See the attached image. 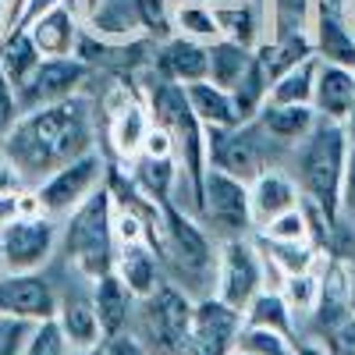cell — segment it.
I'll list each match as a JSON object with an SVG mask.
<instances>
[{"label":"cell","instance_id":"obj_1","mask_svg":"<svg viewBox=\"0 0 355 355\" xmlns=\"http://www.w3.org/2000/svg\"><path fill=\"white\" fill-rule=\"evenodd\" d=\"M93 150V103L82 93L21 114L4 135V153L21 167L25 178H40V182Z\"/></svg>","mask_w":355,"mask_h":355},{"label":"cell","instance_id":"obj_2","mask_svg":"<svg viewBox=\"0 0 355 355\" xmlns=\"http://www.w3.org/2000/svg\"><path fill=\"white\" fill-rule=\"evenodd\" d=\"M348 128L334 121H316V128L295 146L291 178L299 182L302 202L320 214L327 227H338L341 214V178H345V157H348Z\"/></svg>","mask_w":355,"mask_h":355},{"label":"cell","instance_id":"obj_3","mask_svg":"<svg viewBox=\"0 0 355 355\" xmlns=\"http://www.w3.org/2000/svg\"><path fill=\"white\" fill-rule=\"evenodd\" d=\"M64 252L75 263V270L96 281L114 270L117 259V234H114V199L103 189H96L78 210L68 217L64 227Z\"/></svg>","mask_w":355,"mask_h":355},{"label":"cell","instance_id":"obj_4","mask_svg":"<svg viewBox=\"0 0 355 355\" xmlns=\"http://www.w3.org/2000/svg\"><path fill=\"white\" fill-rule=\"evenodd\" d=\"M192 309L196 302L182 288L171 281H160L150 295H142L135 302V323H139L135 338L150 348V355H182Z\"/></svg>","mask_w":355,"mask_h":355},{"label":"cell","instance_id":"obj_5","mask_svg":"<svg viewBox=\"0 0 355 355\" xmlns=\"http://www.w3.org/2000/svg\"><path fill=\"white\" fill-rule=\"evenodd\" d=\"M266 288V263L256 242L249 239H224L217 249V266H214V295L245 313V306Z\"/></svg>","mask_w":355,"mask_h":355},{"label":"cell","instance_id":"obj_6","mask_svg":"<svg viewBox=\"0 0 355 355\" xmlns=\"http://www.w3.org/2000/svg\"><path fill=\"white\" fill-rule=\"evenodd\" d=\"M57 239H61V227L53 217L11 214L8 220H0V266L11 274H36L53 256Z\"/></svg>","mask_w":355,"mask_h":355},{"label":"cell","instance_id":"obj_7","mask_svg":"<svg viewBox=\"0 0 355 355\" xmlns=\"http://www.w3.org/2000/svg\"><path fill=\"white\" fill-rule=\"evenodd\" d=\"M107 182V160L93 150L64 167H57L50 178L36 185V199H40V210L46 217H71L78 206L93 196L96 189H103Z\"/></svg>","mask_w":355,"mask_h":355},{"label":"cell","instance_id":"obj_8","mask_svg":"<svg viewBox=\"0 0 355 355\" xmlns=\"http://www.w3.org/2000/svg\"><path fill=\"white\" fill-rule=\"evenodd\" d=\"M199 220L210 224L214 231H220L224 239H245L256 227L252 220V199H249V185L231 178L217 167L206 171L202 182V202H199Z\"/></svg>","mask_w":355,"mask_h":355},{"label":"cell","instance_id":"obj_9","mask_svg":"<svg viewBox=\"0 0 355 355\" xmlns=\"http://www.w3.org/2000/svg\"><path fill=\"white\" fill-rule=\"evenodd\" d=\"M171 256L185 274H210L217 266V252L206 239V227L199 224L196 214L182 210L174 199L164 202V224H160V249Z\"/></svg>","mask_w":355,"mask_h":355},{"label":"cell","instance_id":"obj_10","mask_svg":"<svg viewBox=\"0 0 355 355\" xmlns=\"http://www.w3.org/2000/svg\"><path fill=\"white\" fill-rule=\"evenodd\" d=\"M206 160H210V167L239 178L245 185L270 167L252 121L239 128H206Z\"/></svg>","mask_w":355,"mask_h":355},{"label":"cell","instance_id":"obj_11","mask_svg":"<svg viewBox=\"0 0 355 355\" xmlns=\"http://www.w3.org/2000/svg\"><path fill=\"white\" fill-rule=\"evenodd\" d=\"M239 331H242V313L224 306L217 295H206L192 309L182 355H234Z\"/></svg>","mask_w":355,"mask_h":355},{"label":"cell","instance_id":"obj_12","mask_svg":"<svg viewBox=\"0 0 355 355\" xmlns=\"http://www.w3.org/2000/svg\"><path fill=\"white\" fill-rule=\"evenodd\" d=\"M89 71L93 68L85 61H78V57H50V61H40V68L15 89L21 114L61 103L68 96H78V85L89 78Z\"/></svg>","mask_w":355,"mask_h":355},{"label":"cell","instance_id":"obj_13","mask_svg":"<svg viewBox=\"0 0 355 355\" xmlns=\"http://www.w3.org/2000/svg\"><path fill=\"white\" fill-rule=\"evenodd\" d=\"M0 313L21 316V320H53L57 316V299L53 288L40 274H0Z\"/></svg>","mask_w":355,"mask_h":355},{"label":"cell","instance_id":"obj_14","mask_svg":"<svg viewBox=\"0 0 355 355\" xmlns=\"http://www.w3.org/2000/svg\"><path fill=\"white\" fill-rule=\"evenodd\" d=\"M313 110L323 121H334V125L348 128L352 114H355V68L320 61L316 64V89H313Z\"/></svg>","mask_w":355,"mask_h":355},{"label":"cell","instance_id":"obj_15","mask_svg":"<svg viewBox=\"0 0 355 355\" xmlns=\"http://www.w3.org/2000/svg\"><path fill=\"white\" fill-rule=\"evenodd\" d=\"M249 199H252V220L256 227L270 224L274 217L302 206V192H299V182L291 178V171H281V167H266L259 178L249 182Z\"/></svg>","mask_w":355,"mask_h":355},{"label":"cell","instance_id":"obj_16","mask_svg":"<svg viewBox=\"0 0 355 355\" xmlns=\"http://www.w3.org/2000/svg\"><path fill=\"white\" fill-rule=\"evenodd\" d=\"M309 316L316 320L320 338L331 327H338L341 320L352 316V270H348V259L334 256L320 270V299H316V309Z\"/></svg>","mask_w":355,"mask_h":355},{"label":"cell","instance_id":"obj_17","mask_svg":"<svg viewBox=\"0 0 355 355\" xmlns=\"http://www.w3.org/2000/svg\"><path fill=\"white\" fill-rule=\"evenodd\" d=\"M157 71L174 85H192L210 78V46L185 36H171L157 46Z\"/></svg>","mask_w":355,"mask_h":355},{"label":"cell","instance_id":"obj_18","mask_svg":"<svg viewBox=\"0 0 355 355\" xmlns=\"http://www.w3.org/2000/svg\"><path fill=\"white\" fill-rule=\"evenodd\" d=\"M25 33L33 36L43 61H50V57H75L78 40H82V21H78L75 8L57 4L53 11L40 15L33 25H25Z\"/></svg>","mask_w":355,"mask_h":355},{"label":"cell","instance_id":"obj_19","mask_svg":"<svg viewBox=\"0 0 355 355\" xmlns=\"http://www.w3.org/2000/svg\"><path fill=\"white\" fill-rule=\"evenodd\" d=\"M135 295L132 288L117 277L114 270L93 281V309L100 316V327H103V341L114 334H125L128 323L135 320Z\"/></svg>","mask_w":355,"mask_h":355},{"label":"cell","instance_id":"obj_20","mask_svg":"<svg viewBox=\"0 0 355 355\" xmlns=\"http://www.w3.org/2000/svg\"><path fill=\"white\" fill-rule=\"evenodd\" d=\"M309 36H313V50H316L320 61L355 68V33L327 4H320V0H316V11H313Z\"/></svg>","mask_w":355,"mask_h":355},{"label":"cell","instance_id":"obj_21","mask_svg":"<svg viewBox=\"0 0 355 355\" xmlns=\"http://www.w3.org/2000/svg\"><path fill=\"white\" fill-rule=\"evenodd\" d=\"M107 121H110L107 135H110L114 153L132 164V160L142 153V146H146V139H150V132H153V114H150V107H146L142 100H132L125 110L110 114Z\"/></svg>","mask_w":355,"mask_h":355},{"label":"cell","instance_id":"obj_22","mask_svg":"<svg viewBox=\"0 0 355 355\" xmlns=\"http://www.w3.org/2000/svg\"><path fill=\"white\" fill-rule=\"evenodd\" d=\"M320 121V114L313 107H284V103H266L256 114V128L284 146H299Z\"/></svg>","mask_w":355,"mask_h":355},{"label":"cell","instance_id":"obj_23","mask_svg":"<svg viewBox=\"0 0 355 355\" xmlns=\"http://www.w3.org/2000/svg\"><path fill=\"white\" fill-rule=\"evenodd\" d=\"M114 274L121 277L135 299L150 295L164 277H160V252L150 242H135V245H117V259H114Z\"/></svg>","mask_w":355,"mask_h":355},{"label":"cell","instance_id":"obj_24","mask_svg":"<svg viewBox=\"0 0 355 355\" xmlns=\"http://www.w3.org/2000/svg\"><path fill=\"white\" fill-rule=\"evenodd\" d=\"M185 96H189V107L199 117L202 128H239L242 125L239 107H234V96L227 93V89L214 85L210 78L185 85Z\"/></svg>","mask_w":355,"mask_h":355},{"label":"cell","instance_id":"obj_25","mask_svg":"<svg viewBox=\"0 0 355 355\" xmlns=\"http://www.w3.org/2000/svg\"><path fill=\"white\" fill-rule=\"evenodd\" d=\"M57 327H61V338L64 345L78 355V352H93L103 345V327H100V316L93 309V302H64V306H57Z\"/></svg>","mask_w":355,"mask_h":355},{"label":"cell","instance_id":"obj_26","mask_svg":"<svg viewBox=\"0 0 355 355\" xmlns=\"http://www.w3.org/2000/svg\"><path fill=\"white\" fill-rule=\"evenodd\" d=\"M252 61H256L252 46L234 43V40H217V43H210V82L231 93V89L245 78Z\"/></svg>","mask_w":355,"mask_h":355},{"label":"cell","instance_id":"obj_27","mask_svg":"<svg viewBox=\"0 0 355 355\" xmlns=\"http://www.w3.org/2000/svg\"><path fill=\"white\" fill-rule=\"evenodd\" d=\"M40 61H43V53L36 50L33 36H28L25 28H15V33L0 36V71L8 75V82L15 89L40 68Z\"/></svg>","mask_w":355,"mask_h":355},{"label":"cell","instance_id":"obj_28","mask_svg":"<svg viewBox=\"0 0 355 355\" xmlns=\"http://www.w3.org/2000/svg\"><path fill=\"white\" fill-rule=\"evenodd\" d=\"M132 182L157 202H171L178 189V160L174 157H135Z\"/></svg>","mask_w":355,"mask_h":355},{"label":"cell","instance_id":"obj_29","mask_svg":"<svg viewBox=\"0 0 355 355\" xmlns=\"http://www.w3.org/2000/svg\"><path fill=\"white\" fill-rule=\"evenodd\" d=\"M242 323L245 327H266V331H281V334L295 338V313H291L288 299L281 291H274V288H263L256 299L245 306Z\"/></svg>","mask_w":355,"mask_h":355},{"label":"cell","instance_id":"obj_30","mask_svg":"<svg viewBox=\"0 0 355 355\" xmlns=\"http://www.w3.org/2000/svg\"><path fill=\"white\" fill-rule=\"evenodd\" d=\"M316 57L288 68L270 82V96L266 103H284V107H313V89H316Z\"/></svg>","mask_w":355,"mask_h":355},{"label":"cell","instance_id":"obj_31","mask_svg":"<svg viewBox=\"0 0 355 355\" xmlns=\"http://www.w3.org/2000/svg\"><path fill=\"white\" fill-rule=\"evenodd\" d=\"M217 21H220V36L224 40H234V43H245V46H259L266 36H263V11L256 4H249V0H242V4H231V8H220L217 11Z\"/></svg>","mask_w":355,"mask_h":355},{"label":"cell","instance_id":"obj_32","mask_svg":"<svg viewBox=\"0 0 355 355\" xmlns=\"http://www.w3.org/2000/svg\"><path fill=\"white\" fill-rule=\"evenodd\" d=\"M259 252L266 266H277L281 281L288 274H302V270H316V245L313 242H270L259 239Z\"/></svg>","mask_w":355,"mask_h":355},{"label":"cell","instance_id":"obj_33","mask_svg":"<svg viewBox=\"0 0 355 355\" xmlns=\"http://www.w3.org/2000/svg\"><path fill=\"white\" fill-rule=\"evenodd\" d=\"M174 36L196 40V43H202V46L224 40V36H220L217 11L206 8V4H174Z\"/></svg>","mask_w":355,"mask_h":355},{"label":"cell","instance_id":"obj_34","mask_svg":"<svg viewBox=\"0 0 355 355\" xmlns=\"http://www.w3.org/2000/svg\"><path fill=\"white\" fill-rule=\"evenodd\" d=\"M313 11H316V0H266L263 18L266 28H274V36H291V33H309Z\"/></svg>","mask_w":355,"mask_h":355},{"label":"cell","instance_id":"obj_35","mask_svg":"<svg viewBox=\"0 0 355 355\" xmlns=\"http://www.w3.org/2000/svg\"><path fill=\"white\" fill-rule=\"evenodd\" d=\"M234 352L239 355H295L299 352V341L291 334L281 331H266V327H245L239 331V341H234Z\"/></svg>","mask_w":355,"mask_h":355},{"label":"cell","instance_id":"obj_36","mask_svg":"<svg viewBox=\"0 0 355 355\" xmlns=\"http://www.w3.org/2000/svg\"><path fill=\"white\" fill-rule=\"evenodd\" d=\"M313 217L316 210H309V206H295V210L274 217L270 224L259 227V239H270V242H309L313 234Z\"/></svg>","mask_w":355,"mask_h":355},{"label":"cell","instance_id":"obj_37","mask_svg":"<svg viewBox=\"0 0 355 355\" xmlns=\"http://www.w3.org/2000/svg\"><path fill=\"white\" fill-rule=\"evenodd\" d=\"M135 11L146 40L164 43L174 36V0H135Z\"/></svg>","mask_w":355,"mask_h":355},{"label":"cell","instance_id":"obj_38","mask_svg":"<svg viewBox=\"0 0 355 355\" xmlns=\"http://www.w3.org/2000/svg\"><path fill=\"white\" fill-rule=\"evenodd\" d=\"M281 295L288 299L291 313H313L316 309V299H320V274L316 270L288 274L281 281Z\"/></svg>","mask_w":355,"mask_h":355},{"label":"cell","instance_id":"obj_39","mask_svg":"<svg viewBox=\"0 0 355 355\" xmlns=\"http://www.w3.org/2000/svg\"><path fill=\"white\" fill-rule=\"evenodd\" d=\"M36 327H40L36 320H21V316L0 313V355H21L28 338L36 334Z\"/></svg>","mask_w":355,"mask_h":355},{"label":"cell","instance_id":"obj_40","mask_svg":"<svg viewBox=\"0 0 355 355\" xmlns=\"http://www.w3.org/2000/svg\"><path fill=\"white\" fill-rule=\"evenodd\" d=\"M64 338H61V327H57V320H43L36 334L28 338L25 352L21 355H64Z\"/></svg>","mask_w":355,"mask_h":355},{"label":"cell","instance_id":"obj_41","mask_svg":"<svg viewBox=\"0 0 355 355\" xmlns=\"http://www.w3.org/2000/svg\"><path fill=\"white\" fill-rule=\"evenodd\" d=\"M323 348L331 355H355V313L323 334Z\"/></svg>","mask_w":355,"mask_h":355},{"label":"cell","instance_id":"obj_42","mask_svg":"<svg viewBox=\"0 0 355 355\" xmlns=\"http://www.w3.org/2000/svg\"><path fill=\"white\" fill-rule=\"evenodd\" d=\"M25 182H28V178L21 174V167L4 150H0V202H4V199H18L25 192Z\"/></svg>","mask_w":355,"mask_h":355},{"label":"cell","instance_id":"obj_43","mask_svg":"<svg viewBox=\"0 0 355 355\" xmlns=\"http://www.w3.org/2000/svg\"><path fill=\"white\" fill-rule=\"evenodd\" d=\"M21 117V107H18V93H15V85L8 82V75L0 71V139H4L15 121Z\"/></svg>","mask_w":355,"mask_h":355},{"label":"cell","instance_id":"obj_44","mask_svg":"<svg viewBox=\"0 0 355 355\" xmlns=\"http://www.w3.org/2000/svg\"><path fill=\"white\" fill-rule=\"evenodd\" d=\"M100 355H150V348H146L132 331H125V334L107 338V341L100 345Z\"/></svg>","mask_w":355,"mask_h":355},{"label":"cell","instance_id":"obj_45","mask_svg":"<svg viewBox=\"0 0 355 355\" xmlns=\"http://www.w3.org/2000/svg\"><path fill=\"white\" fill-rule=\"evenodd\" d=\"M355 210V139L348 142V157H345V178H341V214Z\"/></svg>","mask_w":355,"mask_h":355},{"label":"cell","instance_id":"obj_46","mask_svg":"<svg viewBox=\"0 0 355 355\" xmlns=\"http://www.w3.org/2000/svg\"><path fill=\"white\" fill-rule=\"evenodd\" d=\"M174 4H206V8L220 11V8H231V4H242V0H174Z\"/></svg>","mask_w":355,"mask_h":355},{"label":"cell","instance_id":"obj_47","mask_svg":"<svg viewBox=\"0 0 355 355\" xmlns=\"http://www.w3.org/2000/svg\"><path fill=\"white\" fill-rule=\"evenodd\" d=\"M295 355H331L327 348H320V345H299V352Z\"/></svg>","mask_w":355,"mask_h":355},{"label":"cell","instance_id":"obj_48","mask_svg":"<svg viewBox=\"0 0 355 355\" xmlns=\"http://www.w3.org/2000/svg\"><path fill=\"white\" fill-rule=\"evenodd\" d=\"M15 214V199H4V202H0V220H8Z\"/></svg>","mask_w":355,"mask_h":355},{"label":"cell","instance_id":"obj_49","mask_svg":"<svg viewBox=\"0 0 355 355\" xmlns=\"http://www.w3.org/2000/svg\"><path fill=\"white\" fill-rule=\"evenodd\" d=\"M348 270H352V313H355V256L348 259Z\"/></svg>","mask_w":355,"mask_h":355},{"label":"cell","instance_id":"obj_50","mask_svg":"<svg viewBox=\"0 0 355 355\" xmlns=\"http://www.w3.org/2000/svg\"><path fill=\"white\" fill-rule=\"evenodd\" d=\"M249 4H256V8L263 11V8H266V0H249ZM263 21H266V18H263Z\"/></svg>","mask_w":355,"mask_h":355},{"label":"cell","instance_id":"obj_51","mask_svg":"<svg viewBox=\"0 0 355 355\" xmlns=\"http://www.w3.org/2000/svg\"><path fill=\"white\" fill-rule=\"evenodd\" d=\"M78 355H100V348H93V352H78Z\"/></svg>","mask_w":355,"mask_h":355},{"label":"cell","instance_id":"obj_52","mask_svg":"<svg viewBox=\"0 0 355 355\" xmlns=\"http://www.w3.org/2000/svg\"><path fill=\"white\" fill-rule=\"evenodd\" d=\"M348 217H352V220H355V210H352V214H348Z\"/></svg>","mask_w":355,"mask_h":355},{"label":"cell","instance_id":"obj_53","mask_svg":"<svg viewBox=\"0 0 355 355\" xmlns=\"http://www.w3.org/2000/svg\"><path fill=\"white\" fill-rule=\"evenodd\" d=\"M234 355H239V352H234Z\"/></svg>","mask_w":355,"mask_h":355}]
</instances>
